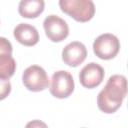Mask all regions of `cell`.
Returning <instances> with one entry per match:
<instances>
[{
  "label": "cell",
  "instance_id": "obj_14",
  "mask_svg": "<svg viewBox=\"0 0 128 128\" xmlns=\"http://www.w3.org/2000/svg\"><path fill=\"white\" fill-rule=\"evenodd\" d=\"M25 128H48V127L46 123H44L41 120H32L26 124Z\"/></svg>",
  "mask_w": 128,
  "mask_h": 128
},
{
  "label": "cell",
  "instance_id": "obj_10",
  "mask_svg": "<svg viewBox=\"0 0 128 128\" xmlns=\"http://www.w3.org/2000/svg\"><path fill=\"white\" fill-rule=\"evenodd\" d=\"M44 6L43 0H22L19 3L18 11L22 17L36 18L43 12Z\"/></svg>",
  "mask_w": 128,
  "mask_h": 128
},
{
  "label": "cell",
  "instance_id": "obj_7",
  "mask_svg": "<svg viewBox=\"0 0 128 128\" xmlns=\"http://www.w3.org/2000/svg\"><path fill=\"white\" fill-rule=\"evenodd\" d=\"M104 69L95 62L85 65L79 73V81L85 88L92 89L99 86L104 79Z\"/></svg>",
  "mask_w": 128,
  "mask_h": 128
},
{
  "label": "cell",
  "instance_id": "obj_1",
  "mask_svg": "<svg viewBox=\"0 0 128 128\" xmlns=\"http://www.w3.org/2000/svg\"><path fill=\"white\" fill-rule=\"evenodd\" d=\"M127 94V81L123 75H112L107 80L105 87L97 96L98 108L107 114L114 113L120 108Z\"/></svg>",
  "mask_w": 128,
  "mask_h": 128
},
{
  "label": "cell",
  "instance_id": "obj_8",
  "mask_svg": "<svg viewBox=\"0 0 128 128\" xmlns=\"http://www.w3.org/2000/svg\"><path fill=\"white\" fill-rule=\"evenodd\" d=\"M87 57L85 45L79 41H73L67 44L62 50V60L70 67H77Z\"/></svg>",
  "mask_w": 128,
  "mask_h": 128
},
{
  "label": "cell",
  "instance_id": "obj_13",
  "mask_svg": "<svg viewBox=\"0 0 128 128\" xmlns=\"http://www.w3.org/2000/svg\"><path fill=\"white\" fill-rule=\"evenodd\" d=\"M12 45L9 40H7L4 37H0V54H12Z\"/></svg>",
  "mask_w": 128,
  "mask_h": 128
},
{
  "label": "cell",
  "instance_id": "obj_4",
  "mask_svg": "<svg viewBox=\"0 0 128 128\" xmlns=\"http://www.w3.org/2000/svg\"><path fill=\"white\" fill-rule=\"evenodd\" d=\"M22 81L24 86L33 92L42 91L49 86V78L46 71L38 65L26 68L22 75Z\"/></svg>",
  "mask_w": 128,
  "mask_h": 128
},
{
  "label": "cell",
  "instance_id": "obj_5",
  "mask_svg": "<svg viewBox=\"0 0 128 128\" xmlns=\"http://www.w3.org/2000/svg\"><path fill=\"white\" fill-rule=\"evenodd\" d=\"M74 80L68 71H56L51 77L50 93L59 99L67 98L74 91Z\"/></svg>",
  "mask_w": 128,
  "mask_h": 128
},
{
  "label": "cell",
  "instance_id": "obj_2",
  "mask_svg": "<svg viewBox=\"0 0 128 128\" xmlns=\"http://www.w3.org/2000/svg\"><path fill=\"white\" fill-rule=\"evenodd\" d=\"M61 10L78 22L91 20L95 13V5L91 0H60Z\"/></svg>",
  "mask_w": 128,
  "mask_h": 128
},
{
  "label": "cell",
  "instance_id": "obj_11",
  "mask_svg": "<svg viewBox=\"0 0 128 128\" xmlns=\"http://www.w3.org/2000/svg\"><path fill=\"white\" fill-rule=\"evenodd\" d=\"M16 62L9 54H0V78L9 79L15 73Z\"/></svg>",
  "mask_w": 128,
  "mask_h": 128
},
{
  "label": "cell",
  "instance_id": "obj_3",
  "mask_svg": "<svg viewBox=\"0 0 128 128\" xmlns=\"http://www.w3.org/2000/svg\"><path fill=\"white\" fill-rule=\"evenodd\" d=\"M120 50V42L118 38L111 34L105 33L98 36L93 42V51L95 55L103 60L114 58Z\"/></svg>",
  "mask_w": 128,
  "mask_h": 128
},
{
  "label": "cell",
  "instance_id": "obj_6",
  "mask_svg": "<svg viewBox=\"0 0 128 128\" xmlns=\"http://www.w3.org/2000/svg\"><path fill=\"white\" fill-rule=\"evenodd\" d=\"M43 27L46 36L53 42H61L67 38L69 27L67 22L57 15H49L44 19Z\"/></svg>",
  "mask_w": 128,
  "mask_h": 128
},
{
  "label": "cell",
  "instance_id": "obj_9",
  "mask_svg": "<svg viewBox=\"0 0 128 128\" xmlns=\"http://www.w3.org/2000/svg\"><path fill=\"white\" fill-rule=\"evenodd\" d=\"M13 34L15 39L25 46H33L39 41V33L37 29L28 23L18 24L14 28Z\"/></svg>",
  "mask_w": 128,
  "mask_h": 128
},
{
  "label": "cell",
  "instance_id": "obj_12",
  "mask_svg": "<svg viewBox=\"0 0 128 128\" xmlns=\"http://www.w3.org/2000/svg\"><path fill=\"white\" fill-rule=\"evenodd\" d=\"M11 92V83L7 79L0 78V100L5 99Z\"/></svg>",
  "mask_w": 128,
  "mask_h": 128
}]
</instances>
